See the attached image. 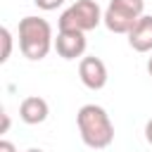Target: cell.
<instances>
[{
    "mask_svg": "<svg viewBox=\"0 0 152 152\" xmlns=\"http://www.w3.org/2000/svg\"><path fill=\"white\" fill-rule=\"evenodd\" d=\"M76 126L83 145L90 150H104L114 142V124L100 104H83L76 112Z\"/></svg>",
    "mask_w": 152,
    "mask_h": 152,
    "instance_id": "1",
    "label": "cell"
},
{
    "mask_svg": "<svg viewBox=\"0 0 152 152\" xmlns=\"http://www.w3.org/2000/svg\"><path fill=\"white\" fill-rule=\"evenodd\" d=\"M19 50L26 59L31 62H40L48 57V52L55 48V36H52V26L48 24V19L43 17H24L19 21Z\"/></svg>",
    "mask_w": 152,
    "mask_h": 152,
    "instance_id": "2",
    "label": "cell"
},
{
    "mask_svg": "<svg viewBox=\"0 0 152 152\" xmlns=\"http://www.w3.org/2000/svg\"><path fill=\"white\" fill-rule=\"evenodd\" d=\"M102 17H104V10L97 5V0H76L59 14L57 28L59 31H83V33H88V31H93L102 24Z\"/></svg>",
    "mask_w": 152,
    "mask_h": 152,
    "instance_id": "3",
    "label": "cell"
},
{
    "mask_svg": "<svg viewBox=\"0 0 152 152\" xmlns=\"http://www.w3.org/2000/svg\"><path fill=\"white\" fill-rule=\"evenodd\" d=\"M145 14V0H109L104 7L102 24L119 36H128L135 21Z\"/></svg>",
    "mask_w": 152,
    "mask_h": 152,
    "instance_id": "4",
    "label": "cell"
},
{
    "mask_svg": "<svg viewBox=\"0 0 152 152\" xmlns=\"http://www.w3.org/2000/svg\"><path fill=\"white\" fill-rule=\"evenodd\" d=\"M78 78L88 90H102L109 81L107 64L95 55H83L78 59Z\"/></svg>",
    "mask_w": 152,
    "mask_h": 152,
    "instance_id": "5",
    "label": "cell"
},
{
    "mask_svg": "<svg viewBox=\"0 0 152 152\" xmlns=\"http://www.w3.org/2000/svg\"><path fill=\"white\" fill-rule=\"evenodd\" d=\"M86 48H88V40H86V33L83 31H57V38H55V50L62 59H81L86 55Z\"/></svg>",
    "mask_w": 152,
    "mask_h": 152,
    "instance_id": "6",
    "label": "cell"
},
{
    "mask_svg": "<svg viewBox=\"0 0 152 152\" xmlns=\"http://www.w3.org/2000/svg\"><path fill=\"white\" fill-rule=\"evenodd\" d=\"M48 116H50V104H48V100H43V97H38V95H28V97L21 100V104H19V119H21L24 124L38 126V124H43Z\"/></svg>",
    "mask_w": 152,
    "mask_h": 152,
    "instance_id": "7",
    "label": "cell"
},
{
    "mask_svg": "<svg viewBox=\"0 0 152 152\" xmlns=\"http://www.w3.org/2000/svg\"><path fill=\"white\" fill-rule=\"evenodd\" d=\"M128 45L135 52H152V14H142L128 31Z\"/></svg>",
    "mask_w": 152,
    "mask_h": 152,
    "instance_id": "8",
    "label": "cell"
},
{
    "mask_svg": "<svg viewBox=\"0 0 152 152\" xmlns=\"http://www.w3.org/2000/svg\"><path fill=\"white\" fill-rule=\"evenodd\" d=\"M0 40H2V52H0V64H5L12 57V31L7 26L0 28Z\"/></svg>",
    "mask_w": 152,
    "mask_h": 152,
    "instance_id": "9",
    "label": "cell"
},
{
    "mask_svg": "<svg viewBox=\"0 0 152 152\" xmlns=\"http://www.w3.org/2000/svg\"><path fill=\"white\" fill-rule=\"evenodd\" d=\"M33 2H36V7L43 10V12H52V10H57V7L64 5V0H33Z\"/></svg>",
    "mask_w": 152,
    "mask_h": 152,
    "instance_id": "10",
    "label": "cell"
},
{
    "mask_svg": "<svg viewBox=\"0 0 152 152\" xmlns=\"http://www.w3.org/2000/svg\"><path fill=\"white\" fill-rule=\"evenodd\" d=\"M0 152H17V147H14V142H12V140L2 138V140H0Z\"/></svg>",
    "mask_w": 152,
    "mask_h": 152,
    "instance_id": "11",
    "label": "cell"
},
{
    "mask_svg": "<svg viewBox=\"0 0 152 152\" xmlns=\"http://www.w3.org/2000/svg\"><path fill=\"white\" fill-rule=\"evenodd\" d=\"M145 140L152 145V119H147V124H145Z\"/></svg>",
    "mask_w": 152,
    "mask_h": 152,
    "instance_id": "12",
    "label": "cell"
},
{
    "mask_svg": "<svg viewBox=\"0 0 152 152\" xmlns=\"http://www.w3.org/2000/svg\"><path fill=\"white\" fill-rule=\"evenodd\" d=\"M7 131H10V114L2 112V131L0 133H7Z\"/></svg>",
    "mask_w": 152,
    "mask_h": 152,
    "instance_id": "13",
    "label": "cell"
},
{
    "mask_svg": "<svg viewBox=\"0 0 152 152\" xmlns=\"http://www.w3.org/2000/svg\"><path fill=\"white\" fill-rule=\"evenodd\" d=\"M147 74H150V76H152V57H150V59H147Z\"/></svg>",
    "mask_w": 152,
    "mask_h": 152,
    "instance_id": "14",
    "label": "cell"
},
{
    "mask_svg": "<svg viewBox=\"0 0 152 152\" xmlns=\"http://www.w3.org/2000/svg\"><path fill=\"white\" fill-rule=\"evenodd\" d=\"M26 152H43V150H38V147H28Z\"/></svg>",
    "mask_w": 152,
    "mask_h": 152,
    "instance_id": "15",
    "label": "cell"
}]
</instances>
